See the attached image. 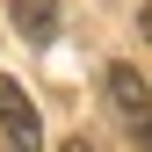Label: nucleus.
<instances>
[{
    "label": "nucleus",
    "instance_id": "nucleus-3",
    "mask_svg": "<svg viewBox=\"0 0 152 152\" xmlns=\"http://www.w3.org/2000/svg\"><path fill=\"white\" fill-rule=\"evenodd\" d=\"M7 7H15V29L29 44H51L58 36V0H7Z\"/></svg>",
    "mask_w": 152,
    "mask_h": 152
},
{
    "label": "nucleus",
    "instance_id": "nucleus-4",
    "mask_svg": "<svg viewBox=\"0 0 152 152\" xmlns=\"http://www.w3.org/2000/svg\"><path fill=\"white\" fill-rule=\"evenodd\" d=\"M65 152H94V145H87V138H65Z\"/></svg>",
    "mask_w": 152,
    "mask_h": 152
},
{
    "label": "nucleus",
    "instance_id": "nucleus-5",
    "mask_svg": "<svg viewBox=\"0 0 152 152\" xmlns=\"http://www.w3.org/2000/svg\"><path fill=\"white\" fill-rule=\"evenodd\" d=\"M145 36H152V7H145Z\"/></svg>",
    "mask_w": 152,
    "mask_h": 152
},
{
    "label": "nucleus",
    "instance_id": "nucleus-2",
    "mask_svg": "<svg viewBox=\"0 0 152 152\" xmlns=\"http://www.w3.org/2000/svg\"><path fill=\"white\" fill-rule=\"evenodd\" d=\"M0 130H7V145H15V152H44V123H36L29 94L15 87V80H0Z\"/></svg>",
    "mask_w": 152,
    "mask_h": 152
},
{
    "label": "nucleus",
    "instance_id": "nucleus-1",
    "mask_svg": "<svg viewBox=\"0 0 152 152\" xmlns=\"http://www.w3.org/2000/svg\"><path fill=\"white\" fill-rule=\"evenodd\" d=\"M109 102H116V116H123V138L138 145V152H152V87H145V72L138 65H109Z\"/></svg>",
    "mask_w": 152,
    "mask_h": 152
}]
</instances>
